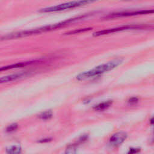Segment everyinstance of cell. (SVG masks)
Listing matches in <instances>:
<instances>
[{"label": "cell", "instance_id": "obj_1", "mask_svg": "<svg viewBox=\"0 0 154 154\" xmlns=\"http://www.w3.org/2000/svg\"><path fill=\"white\" fill-rule=\"evenodd\" d=\"M86 15H82V16H79L76 17H73L72 19H67L66 20L62 21L61 22H58L57 23L52 24V25H46L44 26H41L37 28H34L29 30H25V31H18V32H12V33H9L7 34L2 37H1V40H9V39H13V38H20L23 37H26L33 34H40L43 32H46V31H49L51 30L55 29L57 28H60L62 26H64L66 25H68L73 21L82 19L83 17H85Z\"/></svg>", "mask_w": 154, "mask_h": 154}, {"label": "cell", "instance_id": "obj_2", "mask_svg": "<svg viewBox=\"0 0 154 154\" xmlns=\"http://www.w3.org/2000/svg\"><path fill=\"white\" fill-rule=\"evenodd\" d=\"M122 62L123 59L122 58L114 59L106 63L97 66L94 68L90 69L88 71H85L78 74L76 76V78L78 81H83L87 79H90L91 78H93L94 76L100 75L105 72H109L115 69L120 64H121Z\"/></svg>", "mask_w": 154, "mask_h": 154}, {"label": "cell", "instance_id": "obj_3", "mask_svg": "<svg viewBox=\"0 0 154 154\" xmlns=\"http://www.w3.org/2000/svg\"><path fill=\"white\" fill-rule=\"evenodd\" d=\"M93 2L91 1L85 0V1H70L66 3H63L61 4H58L54 6H51L45 7L43 8H41L39 10L40 12L42 13H49V12H55L59 11L61 10H64L66 9L73 8L77 7H80L82 5H84Z\"/></svg>", "mask_w": 154, "mask_h": 154}, {"label": "cell", "instance_id": "obj_4", "mask_svg": "<svg viewBox=\"0 0 154 154\" xmlns=\"http://www.w3.org/2000/svg\"><path fill=\"white\" fill-rule=\"evenodd\" d=\"M154 13V9L149 10H134V11H121L112 13L109 15V17H125V16H131L136 15H142Z\"/></svg>", "mask_w": 154, "mask_h": 154}, {"label": "cell", "instance_id": "obj_5", "mask_svg": "<svg viewBox=\"0 0 154 154\" xmlns=\"http://www.w3.org/2000/svg\"><path fill=\"white\" fill-rule=\"evenodd\" d=\"M141 26L140 25H126V26H119L114 28H111V29H103L101 31H98L97 32H95L93 34L94 36H99L105 34H108L113 32H116L123 30H127V29H137L141 28Z\"/></svg>", "mask_w": 154, "mask_h": 154}, {"label": "cell", "instance_id": "obj_6", "mask_svg": "<svg viewBox=\"0 0 154 154\" xmlns=\"http://www.w3.org/2000/svg\"><path fill=\"white\" fill-rule=\"evenodd\" d=\"M127 134L125 132H118L111 135L109 138V144L113 147H118L126 139Z\"/></svg>", "mask_w": 154, "mask_h": 154}, {"label": "cell", "instance_id": "obj_7", "mask_svg": "<svg viewBox=\"0 0 154 154\" xmlns=\"http://www.w3.org/2000/svg\"><path fill=\"white\" fill-rule=\"evenodd\" d=\"M32 72L31 71H25V72H17L14 74H11L9 75H7L5 76H2L0 79V82L1 83H5L8 82H11L13 81H16L19 79H21L23 77H26Z\"/></svg>", "mask_w": 154, "mask_h": 154}, {"label": "cell", "instance_id": "obj_8", "mask_svg": "<svg viewBox=\"0 0 154 154\" xmlns=\"http://www.w3.org/2000/svg\"><path fill=\"white\" fill-rule=\"evenodd\" d=\"M38 61H39L34 60V61H26V62L17 63L9 65V66L2 67L0 69V70L2 71V70H8V69H14V68H17V67H23V66H26L27 65H29L31 64L37 63Z\"/></svg>", "mask_w": 154, "mask_h": 154}, {"label": "cell", "instance_id": "obj_9", "mask_svg": "<svg viewBox=\"0 0 154 154\" xmlns=\"http://www.w3.org/2000/svg\"><path fill=\"white\" fill-rule=\"evenodd\" d=\"M112 103V100H106L101 103H99V104L95 105L93 107V109L96 111H104L106 109H108L109 107L111 106Z\"/></svg>", "mask_w": 154, "mask_h": 154}, {"label": "cell", "instance_id": "obj_10", "mask_svg": "<svg viewBox=\"0 0 154 154\" xmlns=\"http://www.w3.org/2000/svg\"><path fill=\"white\" fill-rule=\"evenodd\" d=\"M6 152L7 154H21V147L18 144L11 145L7 147Z\"/></svg>", "mask_w": 154, "mask_h": 154}, {"label": "cell", "instance_id": "obj_11", "mask_svg": "<svg viewBox=\"0 0 154 154\" xmlns=\"http://www.w3.org/2000/svg\"><path fill=\"white\" fill-rule=\"evenodd\" d=\"M52 111L50 110H48V111H46L41 113L39 115V118L42 120H46L50 119L52 117Z\"/></svg>", "mask_w": 154, "mask_h": 154}, {"label": "cell", "instance_id": "obj_12", "mask_svg": "<svg viewBox=\"0 0 154 154\" xmlns=\"http://www.w3.org/2000/svg\"><path fill=\"white\" fill-rule=\"evenodd\" d=\"M65 154H76V149L74 145H70L66 150Z\"/></svg>", "mask_w": 154, "mask_h": 154}, {"label": "cell", "instance_id": "obj_13", "mask_svg": "<svg viewBox=\"0 0 154 154\" xmlns=\"http://www.w3.org/2000/svg\"><path fill=\"white\" fill-rule=\"evenodd\" d=\"M18 128V125L17 123H13L10 125L9 126H8L6 128V131L7 132H14L15 131L17 130V129Z\"/></svg>", "mask_w": 154, "mask_h": 154}, {"label": "cell", "instance_id": "obj_14", "mask_svg": "<svg viewBox=\"0 0 154 154\" xmlns=\"http://www.w3.org/2000/svg\"><path fill=\"white\" fill-rule=\"evenodd\" d=\"M91 28H82V29H75L73 31H69L67 33H66L65 34H78V33H79V32H84V31H88V30H90Z\"/></svg>", "mask_w": 154, "mask_h": 154}, {"label": "cell", "instance_id": "obj_15", "mask_svg": "<svg viewBox=\"0 0 154 154\" xmlns=\"http://www.w3.org/2000/svg\"><path fill=\"white\" fill-rule=\"evenodd\" d=\"M140 152V148H135L132 147L130 148L128 152V154H138Z\"/></svg>", "mask_w": 154, "mask_h": 154}, {"label": "cell", "instance_id": "obj_16", "mask_svg": "<svg viewBox=\"0 0 154 154\" xmlns=\"http://www.w3.org/2000/svg\"><path fill=\"white\" fill-rule=\"evenodd\" d=\"M138 102V99L136 97H131L129 100H128V103L131 105H134L137 103Z\"/></svg>", "mask_w": 154, "mask_h": 154}, {"label": "cell", "instance_id": "obj_17", "mask_svg": "<svg viewBox=\"0 0 154 154\" xmlns=\"http://www.w3.org/2000/svg\"><path fill=\"white\" fill-rule=\"evenodd\" d=\"M51 140V138H45V139H42L39 142H40V143H45V142H48V141H49Z\"/></svg>", "mask_w": 154, "mask_h": 154}, {"label": "cell", "instance_id": "obj_18", "mask_svg": "<svg viewBox=\"0 0 154 154\" xmlns=\"http://www.w3.org/2000/svg\"><path fill=\"white\" fill-rule=\"evenodd\" d=\"M150 124L154 125V116L150 119Z\"/></svg>", "mask_w": 154, "mask_h": 154}]
</instances>
